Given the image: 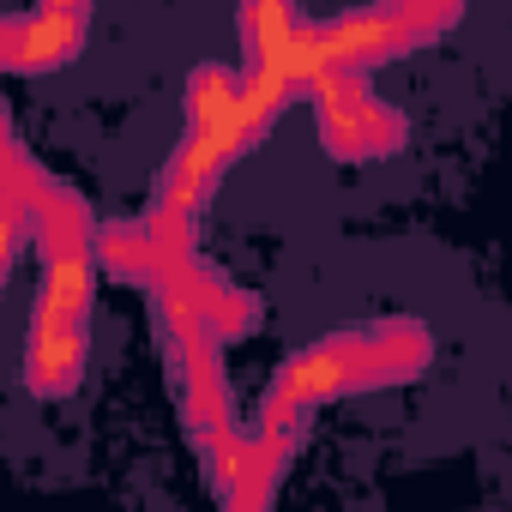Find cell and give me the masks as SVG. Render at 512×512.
I'll return each instance as SVG.
<instances>
[{
    "mask_svg": "<svg viewBox=\"0 0 512 512\" xmlns=\"http://www.w3.org/2000/svg\"><path fill=\"white\" fill-rule=\"evenodd\" d=\"M31 205V235L43 247V284H37V308H31V332H25V392L31 398H67L85 380L91 362V308H97V253H91V205L55 181L49 169H37V181L25 187Z\"/></svg>",
    "mask_w": 512,
    "mask_h": 512,
    "instance_id": "6da1fadb",
    "label": "cell"
},
{
    "mask_svg": "<svg viewBox=\"0 0 512 512\" xmlns=\"http://www.w3.org/2000/svg\"><path fill=\"white\" fill-rule=\"evenodd\" d=\"M434 356V338L422 320L410 314H386L374 326H344V332H326L320 344L296 350L278 380L266 386L260 398V416H253V434L260 440H278V434H302L308 416L344 392H380V386H404L428 368Z\"/></svg>",
    "mask_w": 512,
    "mask_h": 512,
    "instance_id": "7a4b0ae2",
    "label": "cell"
},
{
    "mask_svg": "<svg viewBox=\"0 0 512 512\" xmlns=\"http://www.w3.org/2000/svg\"><path fill=\"white\" fill-rule=\"evenodd\" d=\"M314 97V127H320V145L338 157V163H368V157H392L404 139H410V121L398 109H386L374 91H368V73H320L308 85Z\"/></svg>",
    "mask_w": 512,
    "mask_h": 512,
    "instance_id": "3957f363",
    "label": "cell"
},
{
    "mask_svg": "<svg viewBox=\"0 0 512 512\" xmlns=\"http://www.w3.org/2000/svg\"><path fill=\"white\" fill-rule=\"evenodd\" d=\"M91 37V7L0 13V73H55Z\"/></svg>",
    "mask_w": 512,
    "mask_h": 512,
    "instance_id": "277c9868",
    "label": "cell"
},
{
    "mask_svg": "<svg viewBox=\"0 0 512 512\" xmlns=\"http://www.w3.org/2000/svg\"><path fill=\"white\" fill-rule=\"evenodd\" d=\"M31 181H37V175H31ZM31 181H25V187H31ZM25 187H7V181H0V296H7V278H13V266H19V247H25V235H31Z\"/></svg>",
    "mask_w": 512,
    "mask_h": 512,
    "instance_id": "5b68a950",
    "label": "cell"
}]
</instances>
